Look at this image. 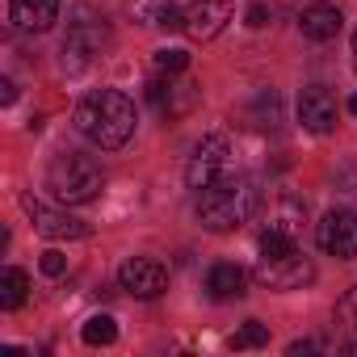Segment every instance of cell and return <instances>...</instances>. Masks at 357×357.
I'll return each instance as SVG.
<instances>
[{
	"label": "cell",
	"mask_w": 357,
	"mask_h": 357,
	"mask_svg": "<svg viewBox=\"0 0 357 357\" xmlns=\"http://www.w3.org/2000/svg\"><path fill=\"white\" fill-rule=\"evenodd\" d=\"M298 122L311 130V135H328L336 126V97L324 89V84H311L298 93Z\"/></svg>",
	"instance_id": "11"
},
{
	"label": "cell",
	"mask_w": 357,
	"mask_h": 357,
	"mask_svg": "<svg viewBox=\"0 0 357 357\" xmlns=\"http://www.w3.org/2000/svg\"><path fill=\"white\" fill-rule=\"evenodd\" d=\"M286 252H294V236L278 231V227H265L261 231V257H286Z\"/></svg>",
	"instance_id": "20"
},
{
	"label": "cell",
	"mask_w": 357,
	"mask_h": 357,
	"mask_svg": "<svg viewBox=\"0 0 357 357\" xmlns=\"http://www.w3.org/2000/svg\"><path fill=\"white\" fill-rule=\"evenodd\" d=\"M303 215H307V202H303V198L278 194V202H273V211H269V227L298 236V231H303Z\"/></svg>",
	"instance_id": "15"
},
{
	"label": "cell",
	"mask_w": 357,
	"mask_h": 357,
	"mask_svg": "<svg viewBox=\"0 0 357 357\" xmlns=\"http://www.w3.org/2000/svg\"><path fill=\"white\" fill-rule=\"evenodd\" d=\"M118 282L135 298H160L168 290V269L160 261H151V257H130V261H122Z\"/></svg>",
	"instance_id": "8"
},
{
	"label": "cell",
	"mask_w": 357,
	"mask_h": 357,
	"mask_svg": "<svg viewBox=\"0 0 357 357\" xmlns=\"http://www.w3.org/2000/svg\"><path fill=\"white\" fill-rule=\"evenodd\" d=\"M22 206H26L34 231L47 236V240H84L89 236V223L84 219H72L68 211H51V206H43L34 198H22Z\"/></svg>",
	"instance_id": "9"
},
{
	"label": "cell",
	"mask_w": 357,
	"mask_h": 357,
	"mask_svg": "<svg viewBox=\"0 0 357 357\" xmlns=\"http://www.w3.org/2000/svg\"><path fill=\"white\" fill-rule=\"evenodd\" d=\"M344 353H349V357H357V340H349V344H344Z\"/></svg>",
	"instance_id": "30"
},
{
	"label": "cell",
	"mask_w": 357,
	"mask_h": 357,
	"mask_svg": "<svg viewBox=\"0 0 357 357\" xmlns=\"http://www.w3.org/2000/svg\"><path fill=\"white\" fill-rule=\"evenodd\" d=\"M336 185H340V194H353L357 198V164H344L336 172Z\"/></svg>",
	"instance_id": "25"
},
{
	"label": "cell",
	"mask_w": 357,
	"mask_h": 357,
	"mask_svg": "<svg viewBox=\"0 0 357 357\" xmlns=\"http://www.w3.org/2000/svg\"><path fill=\"white\" fill-rule=\"evenodd\" d=\"M311 349H315V344H311V340H294V344H290V349H286V353H290V357H307V353H311Z\"/></svg>",
	"instance_id": "28"
},
{
	"label": "cell",
	"mask_w": 357,
	"mask_h": 357,
	"mask_svg": "<svg viewBox=\"0 0 357 357\" xmlns=\"http://www.w3.org/2000/svg\"><path fill=\"white\" fill-rule=\"evenodd\" d=\"M227 22H231V0H194V9L185 13V34L194 43H211L223 34Z\"/></svg>",
	"instance_id": "10"
},
{
	"label": "cell",
	"mask_w": 357,
	"mask_h": 357,
	"mask_svg": "<svg viewBox=\"0 0 357 357\" xmlns=\"http://www.w3.org/2000/svg\"><path fill=\"white\" fill-rule=\"evenodd\" d=\"M206 290H211V298H219V303L244 298V294H248V273H244L240 265H231V261H219V265H211V273H206Z\"/></svg>",
	"instance_id": "13"
},
{
	"label": "cell",
	"mask_w": 357,
	"mask_h": 357,
	"mask_svg": "<svg viewBox=\"0 0 357 357\" xmlns=\"http://www.w3.org/2000/svg\"><path fill=\"white\" fill-rule=\"evenodd\" d=\"M72 122H76V130H80L89 143H97V147H105V151H118V147H126L130 135H135V105H130V97L118 93V89H93V93L80 97Z\"/></svg>",
	"instance_id": "1"
},
{
	"label": "cell",
	"mask_w": 357,
	"mask_h": 357,
	"mask_svg": "<svg viewBox=\"0 0 357 357\" xmlns=\"http://www.w3.org/2000/svg\"><path fill=\"white\" fill-rule=\"evenodd\" d=\"M298 30H303V38H311V43H328V38L340 34V9H336V5H311V9H303Z\"/></svg>",
	"instance_id": "14"
},
{
	"label": "cell",
	"mask_w": 357,
	"mask_h": 357,
	"mask_svg": "<svg viewBox=\"0 0 357 357\" xmlns=\"http://www.w3.org/2000/svg\"><path fill=\"white\" fill-rule=\"evenodd\" d=\"M257 202H261V194H257V185L248 176L223 172L219 181L198 190V223L206 231H236L257 215Z\"/></svg>",
	"instance_id": "2"
},
{
	"label": "cell",
	"mask_w": 357,
	"mask_h": 357,
	"mask_svg": "<svg viewBox=\"0 0 357 357\" xmlns=\"http://www.w3.org/2000/svg\"><path fill=\"white\" fill-rule=\"evenodd\" d=\"M231 349H261V344H269V328L265 324H257V319H248L240 332H231V340H227Z\"/></svg>",
	"instance_id": "19"
},
{
	"label": "cell",
	"mask_w": 357,
	"mask_h": 357,
	"mask_svg": "<svg viewBox=\"0 0 357 357\" xmlns=\"http://www.w3.org/2000/svg\"><path fill=\"white\" fill-rule=\"evenodd\" d=\"M105 43H109L105 17H97V13H89V9H76V17H72V26H68V38H63V72H72V76L89 72V68L101 59Z\"/></svg>",
	"instance_id": "4"
},
{
	"label": "cell",
	"mask_w": 357,
	"mask_h": 357,
	"mask_svg": "<svg viewBox=\"0 0 357 357\" xmlns=\"http://www.w3.org/2000/svg\"><path fill=\"white\" fill-rule=\"evenodd\" d=\"M315 240H319V248L328 252V257H336V261H353L357 257V215L353 211H328L324 219H319V227H315Z\"/></svg>",
	"instance_id": "6"
},
{
	"label": "cell",
	"mask_w": 357,
	"mask_h": 357,
	"mask_svg": "<svg viewBox=\"0 0 357 357\" xmlns=\"http://www.w3.org/2000/svg\"><path fill=\"white\" fill-rule=\"evenodd\" d=\"M349 114H353V118H357V93H353V97H349Z\"/></svg>",
	"instance_id": "29"
},
{
	"label": "cell",
	"mask_w": 357,
	"mask_h": 357,
	"mask_svg": "<svg viewBox=\"0 0 357 357\" xmlns=\"http://www.w3.org/2000/svg\"><path fill=\"white\" fill-rule=\"evenodd\" d=\"M155 26H160V30H185V13L176 9V5H164V9L155 13Z\"/></svg>",
	"instance_id": "24"
},
{
	"label": "cell",
	"mask_w": 357,
	"mask_h": 357,
	"mask_svg": "<svg viewBox=\"0 0 357 357\" xmlns=\"http://www.w3.org/2000/svg\"><path fill=\"white\" fill-rule=\"evenodd\" d=\"M244 26H248V30H265V26H269V9H265V5H252V9L244 13Z\"/></svg>",
	"instance_id": "26"
},
{
	"label": "cell",
	"mask_w": 357,
	"mask_h": 357,
	"mask_svg": "<svg viewBox=\"0 0 357 357\" xmlns=\"http://www.w3.org/2000/svg\"><path fill=\"white\" fill-rule=\"evenodd\" d=\"M353 55H357V30H353Z\"/></svg>",
	"instance_id": "31"
},
{
	"label": "cell",
	"mask_w": 357,
	"mask_h": 357,
	"mask_svg": "<svg viewBox=\"0 0 357 357\" xmlns=\"http://www.w3.org/2000/svg\"><path fill=\"white\" fill-rule=\"evenodd\" d=\"M9 13H13V26L17 30L43 34L59 17V0H9Z\"/></svg>",
	"instance_id": "12"
},
{
	"label": "cell",
	"mask_w": 357,
	"mask_h": 357,
	"mask_svg": "<svg viewBox=\"0 0 357 357\" xmlns=\"http://www.w3.org/2000/svg\"><path fill=\"white\" fill-rule=\"evenodd\" d=\"M47 185H51V194H55L59 202L84 206V202H93V198L105 190V172H101V164H97L93 155H84V151H59V155L51 160V168H47Z\"/></svg>",
	"instance_id": "3"
},
{
	"label": "cell",
	"mask_w": 357,
	"mask_h": 357,
	"mask_svg": "<svg viewBox=\"0 0 357 357\" xmlns=\"http://www.w3.org/2000/svg\"><path fill=\"white\" fill-rule=\"evenodd\" d=\"M336 319H340L349 332H357V286H353V290H344V298L336 303Z\"/></svg>",
	"instance_id": "22"
},
{
	"label": "cell",
	"mask_w": 357,
	"mask_h": 357,
	"mask_svg": "<svg viewBox=\"0 0 357 357\" xmlns=\"http://www.w3.org/2000/svg\"><path fill=\"white\" fill-rule=\"evenodd\" d=\"M227 155H231V147H227V135H206V139L194 147V155H190V168H185V181H190V190H206L211 181H219V176H223V168H227Z\"/></svg>",
	"instance_id": "7"
},
{
	"label": "cell",
	"mask_w": 357,
	"mask_h": 357,
	"mask_svg": "<svg viewBox=\"0 0 357 357\" xmlns=\"http://www.w3.org/2000/svg\"><path fill=\"white\" fill-rule=\"evenodd\" d=\"M38 265H43V273H47V278H59V273L68 269V257H63L59 248H47V252L38 257Z\"/></svg>",
	"instance_id": "23"
},
{
	"label": "cell",
	"mask_w": 357,
	"mask_h": 357,
	"mask_svg": "<svg viewBox=\"0 0 357 357\" xmlns=\"http://www.w3.org/2000/svg\"><path fill=\"white\" fill-rule=\"evenodd\" d=\"M80 336H84V344H93V349L101 344V349H105V344L118 340V319H114V315H89L84 328H80Z\"/></svg>",
	"instance_id": "18"
},
{
	"label": "cell",
	"mask_w": 357,
	"mask_h": 357,
	"mask_svg": "<svg viewBox=\"0 0 357 357\" xmlns=\"http://www.w3.org/2000/svg\"><path fill=\"white\" fill-rule=\"evenodd\" d=\"M311 278H315V265L298 248L286 252V257H261L257 261V282L269 286V290H303Z\"/></svg>",
	"instance_id": "5"
},
{
	"label": "cell",
	"mask_w": 357,
	"mask_h": 357,
	"mask_svg": "<svg viewBox=\"0 0 357 357\" xmlns=\"http://www.w3.org/2000/svg\"><path fill=\"white\" fill-rule=\"evenodd\" d=\"M17 101V84L13 80H0V105H13Z\"/></svg>",
	"instance_id": "27"
},
{
	"label": "cell",
	"mask_w": 357,
	"mask_h": 357,
	"mask_svg": "<svg viewBox=\"0 0 357 357\" xmlns=\"http://www.w3.org/2000/svg\"><path fill=\"white\" fill-rule=\"evenodd\" d=\"M248 122H252L257 130H278V126H282V97H278L273 89H261V93L252 97V105H248Z\"/></svg>",
	"instance_id": "16"
},
{
	"label": "cell",
	"mask_w": 357,
	"mask_h": 357,
	"mask_svg": "<svg viewBox=\"0 0 357 357\" xmlns=\"http://www.w3.org/2000/svg\"><path fill=\"white\" fill-rule=\"evenodd\" d=\"M151 63H155V72L176 76V72H185V68H190V55H185V51H176V47H172V51L164 47V51H155V55H151Z\"/></svg>",
	"instance_id": "21"
},
{
	"label": "cell",
	"mask_w": 357,
	"mask_h": 357,
	"mask_svg": "<svg viewBox=\"0 0 357 357\" xmlns=\"http://www.w3.org/2000/svg\"><path fill=\"white\" fill-rule=\"evenodd\" d=\"M26 298H30V278H26V269L9 265L5 273H0V307L17 311V307H26Z\"/></svg>",
	"instance_id": "17"
}]
</instances>
